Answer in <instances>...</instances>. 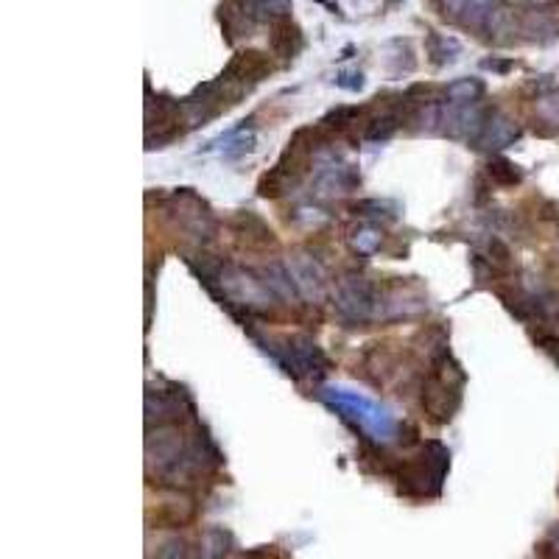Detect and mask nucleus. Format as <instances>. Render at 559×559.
<instances>
[{
  "mask_svg": "<svg viewBox=\"0 0 559 559\" xmlns=\"http://www.w3.org/2000/svg\"><path fill=\"white\" fill-rule=\"evenodd\" d=\"M288 272L294 277L300 294L319 297V291H322V272H319V266H316L314 260L297 255V258H291V263H288Z\"/></svg>",
  "mask_w": 559,
  "mask_h": 559,
  "instance_id": "nucleus-10",
  "label": "nucleus"
},
{
  "mask_svg": "<svg viewBox=\"0 0 559 559\" xmlns=\"http://www.w3.org/2000/svg\"><path fill=\"white\" fill-rule=\"evenodd\" d=\"M157 559H188V543L185 540H168Z\"/></svg>",
  "mask_w": 559,
  "mask_h": 559,
  "instance_id": "nucleus-18",
  "label": "nucleus"
},
{
  "mask_svg": "<svg viewBox=\"0 0 559 559\" xmlns=\"http://www.w3.org/2000/svg\"><path fill=\"white\" fill-rule=\"evenodd\" d=\"M484 96V82L481 79H456L448 84L445 90V101L448 104H478V98Z\"/></svg>",
  "mask_w": 559,
  "mask_h": 559,
  "instance_id": "nucleus-12",
  "label": "nucleus"
},
{
  "mask_svg": "<svg viewBox=\"0 0 559 559\" xmlns=\"http://www.w3.org/2000/svg\"><path fill=\"white\" fill-rule=\"evenodd\" d=\"M252 339L263 347V353H269L274 358V364L283 369L286 375H291L294 381H305V378H322L330 372L328 355L322 353V347L316 344L311 336L297 333V336H286L280 341H263L252 330Z\"/></svg>",
  "mask_w": 559,
  "mask_h": 559,
  "instance_id": "nucleus-4",
  "label": "nucleus"
},
{
  "mask_svg": "<svg viewBox=\"0 0 559 559\" xmlns=\"http://www.w3.org/2000/svg\"><path fill=\"white\" fill-rule=\"evenodd\" d=\"M551 551H554V557L559 559V529L557 534H554V540H551Z\"/></svg>",
  "mask_w": 559,
  "mask_h": 559,
  "instance_id": "nucleus-21",
  "label": "nucleus"
},
{
  "mask_svg": "<svg viewBox=\"0 0 559 559\" xmlns=\"http://www.w3.org/2000/svg\"><path fill=\"white\" fill-rule=\"evenodd\" d=\"M520 137L518 123L509 121L504 112L498 110H487V118L481 123V132L473 140L476 149H504L509 143H515Z\"/></svg>",
  "mask_w": 559,
  "mask_h": 559,
  "instance_id": "nucleus-7",
  "label": "nucleus"
},
{
  "mask_svg": "<svg viewBox=\"0 0 559 559\" xmlns=\"http://www.w3.org/2000/svg\"><path fill=\"white\" fill-rule=\"evenodd\" d=\"M269 73H272V62H269V56L260 54V51H241V54L232 56V62L224 68L221 76H227L230 82H235L238 87H244L246 93H249V90H252L258 82H263Z\"/></svg>",
  "mask_w": 559,
  "mask_h": 559,
  "instance_id": "nucleus-6",
  "label": "nucleus"
},
{
  "mask_svg": "<svg viewBox=\"0 0 559 559\" xmlns=\"http://www.w3.org/2000/svg\"><path fill=\"white\" fill-rule=\"evenodd\" d=\"M255 23H277L291 14V0H235Z\"/></svg>",
  "mask_w": 559,
  "mask_h": 559,
  "instance_id": "nucleus-11",
  "label": "nucleus"
},
{
  "mask_svg": "<svg viewBox=\"0 0 559 559\" xmlns=\"http://www.w3.org/2000/svg\"><path fill=\"white\" fill-rule=\"evenodd\" d=\"M540 115H543V121L546 123H554V126H559V93L557 96L540 98Z\"/></svg>",
  "mask_w": 559,
  "mask_h": 559,
  "instance_id": "nucleus-19",
  "label": "nucleus"
},
{
  "mask_svg": "<svg viewBox=\"0 0 559 559\" xmlns=\"http://www.w3.org/2000/svg\"><path fill=\"white\" fill-rule=\"evenodd\" d=\"M232 546V534L224 529H210L202 540V557L199 559H224Z\"/></svg>",
  "mask_w": 559,
  "mask_h": 559,
  "instance_id": "nucleus-14",
  "label": "nucleus"
},
{
  "mask_svg": "<svg viewBox=\"0 0 559 559\" xmlns=\"http://www.w3.org/2000/svg\"><path fill=\"white\" fill-rule=\"evenodd\" d=\"M450 453L442 442H428L409 462H400L389 470L397 481V490L409 498H437L442 481L448 476Z\"/></svg>",
  "mask_w": 559,
  "mask_h": 559,
  "instance_id": "nucleus-2",
  "label": "nucleus"
},
{
  "mask_svg": "<svg viewBox=\"0 0 559 559\" xmlns=\"http://www.w3.org/2000/svg\"><path fill=\"white\" fill-rule=\"evenodd\" d=\"M339 87L344 90H358L361 84H364V76H361V70H350V73H339V79H336Z\"/></svg>",
  "mask_w": 559,
  "mask_h": 559,
  "instance_id": "nucleus-20",
  "label": "nucleus"
},
{
  "mask_svg": "<svg viewBox=\"0 0 559 559\" xmlns=\"http://www.w3.org/2000/svg\"><path fill=\"white\" fill-rule=\"evenodd\" d=\"M355 249H361V252H372V249H378L381 246V230L378 227H361V230H355V238H353Z\"/></svg>",
  "mask_w": 559,
  "mask_h": 559,
  "instance_id": "nucleus-16",
  "label": "nucleus"
},
{
  "mask_svg": "<svg viewBox=\"0 0 559 559\" xmlns=\"http://www.w3.org/2000/svg\"><path fill=\"white\" fill-rule=\"evenodd\" d=\"M272 51L280 59H294L302 51V31L291 23V17L272 23Z\"/></svg>",
  "mask_w": 559,
  "mask_h": 559,
  "instance_id": "nucleus-9",
  "label": "nucleus"
},
{
  "mask_svg": "<svg viewBox=\"0 0 559 559\" xmlns=\"http://www.w3.org/2000/svg\"><path fill=\"white\" fill-rule=\"evenodd\" d=\"M462 389H464V372L462 367L442 353L434 358L431 372L423 383V409L428 420L437 425H445L453 420V414L462 406Z\"/></svg>",
  "mask_w": 559,
  "mask_h": 559,
  "instance_id": "nucleus-3",
  "label": "nucleus"
},
{
  "mask_svg": "<svg viewBox=\"0 0 559 559\" xmlns=\"http://www.w3.org/2000/svg\"><path fill=\"white\" fill-rule=\"evenodd\" d=\"M333 300H336V314L347 325H367L375 316H381V294L364 274H341Z\"/></svg>",
  "mask_w": 559,
  "mask_h": 559,
  "instance_id": "nucleus-5",
  "label": "nucleus"
},
{
  "mask_svg": "<svg viewBox=\"0 0 559 559\" xmlns=\"http://www.w3.org/2000/svg\"><path fill=\"white\" fill-rule=\"evenodd\" d=\"M534 341H537V347L543 350V353L554 361L559 367V336L557 333H551V330H540V333H534Z\"/></svg>",
  "mask_w": 559,
  "mask_h": 559,
  "instance_id": "nucleus-17",
  "label": "nucleus"
},
{
  "mask_svg": "<svg viewBox=\"0 0 559 559\" xmlns=\"http://www.w3.org/2000/svg\"><path fill=\"white\" fill-rule=\"evenodd\" d=\"M490 177L498 182V185H518L523 174L515 163H509L504 157H492L490 160Z\"/></svg>",
  "mask_w": 559,
  "mask_h": 559,
  "instance_id": "nucleus-15",
  "label": "nucleus"
},
{
  "mask_svg": "<svg viewBox=\"0 0 559 559\" xmlns=\"http://www.w3.org/2000/svg\"><path fill=\"white\" fill-rule=\"evenodd\" d=\"M316 395L328 409L336 411L341 420H347L355 431H361L372 445H389L397 439L400 423L392 417V411L383 409L372 397L339 389V386H322Z\"/></svg>",
  "mask_w": 559,
  "mask_h": 559,
  "instance_id": "nucleus-1",
  "label": "nucleus"
},
{
  "mask_svg": "<svg viewBox=\"0 0 559 559\" xmlns=\"http://www.w3.org/2000/svg\"><path fill=\"white\" fill-rule=\"evenodd\" d=\"M230 230L235 232V238L246 244L249 249H269L277 244L272 227L266 221L255 216L252 210H238L230 219Z\"/></svg>",
  "mask_w": 559,
  "mask_h": 559,
  "instance_id": "nucleus-8",
  "label": "nucleus"
},
{
  "mask_svg": "<svg viewBox=\"0 0 559 559\" xmlns=\"http://www.w3.org/2000/svg\"><path fill=\"white\" fill-rule=\"evenodd\" d=\"M213 146H219V151L224 157H241L244 151L252 149V126H238V129H232L227 135L216 140Z\"/></svg>",
  "mask_w": 559,
  "mask_h": 559,
  "instance_id": "nucleus-13",
  "label": "nucleus"
}]
</instances>
